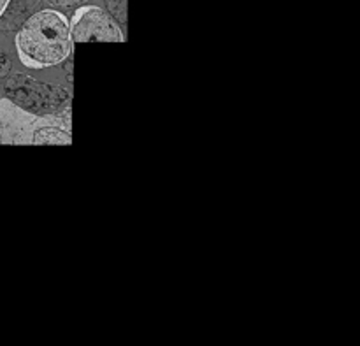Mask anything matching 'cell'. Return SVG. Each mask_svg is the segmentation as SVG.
Here are the masks:
<instances>
[{"instance_id": "2", "label": "cell", "mask_w": 360, "mask_h": 346, "mask_svg": "<svg viewBox=\"0 0 360 346\" xmlns=\"http://www.w3.org/2000/svg\"><path fill=\"white\" fill-rule=\"evenodd\" d=\"M0 129L2 144H72V134L65 120L32 115L9 98H0Z\"/></svg>"}, {"instance_id": "1", "label": "cell", "mask_w": 360, "mask_h": 346, "mask_svg": "<svg viewBox=\"0 0 360 346\" xmlns=\"http://www.w3.org/2000/svg\"><path fill=\"white\" fill-rule=\"evenodd\" d=\"M18 58L28 69H48L65 62L72 53V35L65 14L42 9L32 14L14 39Z\"/></svg>"}, {"instance_id": "3", "label": "cell", "mask_w": 360, "mask_h": 346, "mask_svg": "<svg viewBox=\"0 0 360 346\" xmlns=\"http://www.w3.org/2000/svg\"><path fill=\"white\" fill-rule=\"evenodd\" d=\"M70 25L74 44L79 42H125V34L115 18L98 6H81Z\"/></svg>"}, {"instance_id": "4", "label": "cell", "mask_w": 360, "mask_h": 346, "mask_svg": "<svg viewBox=\"0 0 360 346\" xmlns=\"http://www.w3.org/2000/svg\"><path fill=\"white\" fill-rule=\"evenodd\" d=\"M51 6H58V7H69V6H77L81 2H86V0H46Z\"/></svg>"}, {"instance_id": "6", "label": "cell", "mask_w": 360, "mask_h": 346, "mask_svg": "<svg viewBox=\"0 0 360 346\" xmlns=\"http://www.w3.org/2000/svg\"><path fill=\"white\" fill-rule=\"evenodd\" d=\"M0 144H2V129H0Z\"/></svg>"}, {"instance_id": "5", "label": "cell", "mask_w": 360, "mask_h": 346, "mask_svg": "<svg viewBox=\"0 0 360 346\" xmlns=\"http://www.w3.org/2000/svg\"><path fill=\"white\" fill-rule=\"evenodd\" d=\"M9 2H11V0H0V16H2V14L6 13V9H7V6H9Z\"/></svg>"}]
</instances>
